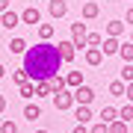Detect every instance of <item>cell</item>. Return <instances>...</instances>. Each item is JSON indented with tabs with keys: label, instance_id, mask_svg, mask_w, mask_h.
I'll use <instances>...</instances> for the list:
<instances>
[{
	"label": "cell",
	"instance_id": "cell-1",
	"mask_svg": "<svg viewBox=\"0 0 133 133\" xmlns=\"http://www.w3.org/2000/svg\"><path fill=\"white\" fill-rule=\"evenodd\" d=\"M62 65H65V62L59 59L56 44L38 42V44H33V48L24 50V65H21V68L27 71V77L33 83H38V80H50L53 74H59Z\"/></svg>",
	"mask_w": 133,
	"mask_h": 133
},
{
	"label": "cell",
	"instance_id": "cell-2",
	"mask_svg": "<svg viewBox=\"0 0 133 133\" xmlns=\"http://www.w3.org/2000/svg\"><path fill=\"white\" fill-rule=\"evenodd\" d=\"M53 104H56V109H59V112H65V109H71V107H74V95H71V89L53 92Z\"/></svg>",
	"mask_w": 133,
	"mask_h": 133
},
{
	"label": "cell",
	"instance_id": "cell-3",
	"mask_svg": "<svg viewBox=\"0 0 133 133\" xmlns=\"http://www.w3.org/2000/svg\"><path fill=\"white\" fill-rule=\"evenodd\" d=\"M71 95H74V104H86L89 107L95 101V89L92 86H77V89H71Z\"/></svg>",
	"mask_w": 133,
	"mask_h": 133
},
{
	"label": "cell",
	"instance_id": "cell-4",
	"mask_svg": "<svg viewBox=\"0 0 133 133\" xmlns=\"http://www.w3.org/2000/svg\"><path fill=\"white\" fill-rule=\"evenodd\" d=\"M56 50H59L62 62H74V56H77V48H74L71 38H68V42H56Z\"/></svg>",
	"mask_w": 133,
	"mask_h": 133
},
{
	"label": "cell",
	"instance_id": "cell-5",
	"mask_svg": "<svg viewBox=\"0 0 133 133\" xmlns=\"http://www.w3.org/2000/svg\"><path fill=\"white\" fill-rule=\"evenodd\" d=\"M86 33H89L86 24H80V21L71 24V42H74V48H86Z\"/></svg>",
	"mask_w": 133,
	"mask_h": 133
},
{
	"label": "cell",
	"instance_id": "cell-6",
	"mask_svg": "<svg viewBox=\"0 0 133 133\" xmlns=\"http://www.w3.org/2000/svg\"><path fill=\"white\" fill-rule=\"evenodd\" d=\"M48 12H50L53 21H56V18H65V15H68V3H65V0H50V3H48Z\"/></svg>",
	"mask_w": 133,
	"mask_h": 133
},
{
	"label": "cell",
	"instance_id": "cell-7",
	"mask_svg": "<svg viewBox=\"0 0 133 133\" xmlns=\"http://www.w3.org/2000/svg\"><path fill=\"white\" fill-rule=\"evenodd\" d=\"M0 24H3L6 30H12V27H18V24H21V15H18V12H12V9H6V12H0Z\"/></svg>",
	"mask_w": 133,
	"mask_h": 133
},
{
	"label": "cell",
	"instance_id": "cell-8",
	"mask_svg": "<svg viewBox=\"0 0 133 133\" xmlns=\"http://www.w3.org/2000/svg\"><path fill=\"white\" fill-rule=\"evenodd\" d=\"M101 44H104V48H101V53H104V56H115V53H118V44H121V42H118V38H112V36H107Z\"/></svg>",
	"mask_w": 133,
	"mask_h": 133
},
{
	"label": "cell",
	"instance_id": "cell-9",
	"mask_svg": "<svg viewBox=\"0 0 133 133\" xmlns=\"http://www.w3.org/2000/svg\"><path fill=\"white\" fill-rule=\"evenodd\" d=\"M86 65H92V68H95V65H101V62H104V53H101V48H86Z\"/></svg>",
	"mask_w": 133,
	"mask_h": 133
},
{
	"label": "cell",
	"instance_id": "cell-10",
	"mask_svg": "<svg viewBox=\"0 0 133 133\" xmlns=\"http://www.w3.org/2000/svg\"><path fill=\"white\" fill-rule=\"evenodd\" d=\"M124 33H127V24H124V21H109V24H107V36L121 38Z\"/></svg>",
	"mask_w": 133,
	"mask_h": 133
},
{
	"label": "cell",
	"instance_id": "cell-11",
	"mask_svg": "<svg viewBox=\"0 0 133 133\" xmlns=\"http://www.w3.org/2000/svg\"><path fill=\"white\" fill-rule=\"evenodd\" d=\"M21 21H24V24H38V21H42V12H38L36 6H27V9L21 12Z\"/></svg>",
	"mask_w": 133,
	"mask_h": 133
},
{
	"label": "cell",
	"instance_id": "cell-12",
	"mask_svg": "<svg viewBox=\"0 0 133 133\" xmlns=\"http://www.w3.org/2000/svg\"><path fill=\"white\" fill-rule=\"evenodd\" d=\"M74 118L80 121V124H89L92 118H95V115H92V109L86 107V104H77V109H74Z\"/></svg>",
	"mask_w": 133,
	"mask_h": 133
},
{
	"label": "cell",
	"instance_id": "cell-13",
	"mask_svg": "<svg viewBox=\"0 0 133 133\" xmlns=\"http://www.w3.org/2000/svg\"><path fill=\"white\" fill-rule=\"evenodd\" d=\"M65 86H68V89L83 86V71H68V74H65Z\"/></svg>",
	"mask_w": 133,
	"mask_h": 133
},
{
	"label": "cell",
	"instance_id": "cell-14",
	"mask_svg": "<svg viewBox=\"0 0 133 133\" xmlns=\"http://www.w3.org/2000/svg\"><path fill=\"white\" fill-rule=\"evenodd\" d=\"M115 118H118V109H115V107H104V109H101V115H98V121H104V124L115 121Z\"/></svg>",
	"mask_w": 133,
	"mask_h": 133
},
{
	"label": "cell",
	"instance_id": "cell-15",
	"mask_svg": "<svg viewBox=\"0 0 133 133\" xmlns=\"http://www.w3.org/2000/svg\"><path fill=\"white\" fill-rule=\"evenodd\" d=\"M98 12H101V6H98V3H92V0H86V3H83V18H86V21L98 18Z\"/></svg>",
	"mask_w": 133,
	"mask_h": 133
},
{
	"label": "cell",
	"instance_id": "cell-16",
	"mask_svg": "<svg viewBox=\"0 0 133 133\" xmlns=\"http://www.w3.org/2000/svg\"><path fill=\"white\" fill-rule=\"evenodd\" d=\"M48 86H50V92H62V89H68V86H65V74H53L50 80H48Z\"/></svg>",
	"mask_w": 133,
	"mask_h": 133
},
{
	"label": "cell",
	"instance_id": "cell-17",
	"mask_svg": "<svg viewBox=\"0 0 133 133\" xmlns=\"http://www.w3.org/2000/svg\"><path fill=\"white\" fill-rule=\"evenodd\" d=\"M24 118H27V121L42 118V107H38V104H27V107H24Z\"/></svg>",
	"mask_w": 133,
	"mask_h": 133
},
{
	"label": "cell",
	"instance_id": "cell-18",
	"mask_svg": "<svg viewBox=\"0 0 133 133\" xmlns=\"http://www.w3.org/2000/svg\"><path fill=\"white\" fill-rule=\"evenodd\" d=\"M118 56L124 62H133V42H121L118 44Z\"/></svg>",
	"mask_w": 133,
	"mask_h": 133
},
{
	"label": "cell",
	"instance_id": "cell-19",
	"mask_svg": "<svg viewBox=\"0 0 133 133\" xmlns=\"http://www.w3.org/2000/svg\"><path fill=\"white\" fill-rule=\"evenodd\" d=\"M9 50H12V53H18V56H24L27 42H24V38H12V42H9Z\"/></svg>",
	"mask_w": 133,
	"mask_h": 133
},
{
	"label": "cell",
	"instance_id": "cell-20",
	"mask_svg": "<svg viewBox=\"0 0 133 133\" xmlns=\"http://www.w3.org/2000/svg\"><path fill=\"white\" fill-rule=\"evenodd\" d=\"M101 42H104L101 33H86V48H101Z\"/></svg>",
	"mask_w": 133,
	"mask_h": 133
},
{
	"label": "cell",
	"instance_id": "cell-21",
	"mask_svg": "<svg viewBox=\"0 0 133 133\" xmlns=\"http://www.w3.org/2000/svg\"><path fill=\"white\" fill-rule=\"evenodd\" d=\"M48 95H53L50 86H48V80H38L36 83V98H48Z\"/></svg>",
	"mask_w": 133,
	"mask_h": 133
},
{
	"label": "cell",
	"instance_id": "cell-22",
	"mask_svg": "<svg viewBox=\"0 0 133 133\" xmlns=\"http://www.w3.org/2000/svg\"><path fill=\"white\" fill-rule=\"evenodd\" d=\"M18 89H21V95H24V98H36V83H33V80H27V83H21Z\"/></svg>",
	"mask_w": 133,
	"mask_h": 133
},
{
	"label": "cell",
	"instance_id": "cell-23",
	"mask_svg": "<svg viewBox=\"0 0 133 133\" xmlns=\"http://www.w3.org/2000/svg\"><path fill=\"white\" fill-rule=\"evenodd\" d=\"M124 86H127L124 80H112V83H109V95H118V98H124Z\"/></svg>",
	"mask_w": 133,
	"mask_h": 133
},
{
	"label": "cell",
	"instance_id": "cell-24",
	"mask_svg": "<svg viewBox=\"0 0 133 133\" xmlns=\"http://www.w3.org/2000/svg\"><path fill=\"white\" fill-rule=\"evenodd\" d=\"M38 38H42V42H50L53 38V24H42L38 27Z\"/></svg>",
	"mask_w": 133,
	"mask_h": 133
},
{
	"label": "cell",
	"instance_id": "cell-25",
	"mask_svg": "<svg viewBox=\"0 0 133 133\" xmlns=\"http://www.w3.org/2000/svg\"><path fill=\"white\" fill-rule=\"evenodd\" d=\"M109 133H127V121H121V118L109 121Z\"/></svg>",
	"mask_w": 133,
	"mask_h": 133
},
{
	"label": "cell",
	"instance_id": "cell-26",
	"mask_svg": "<svg viewBox=\"0 0 133 133\" xmlns=\"http://www.w3.org/2000/svg\"><path fill=\"white\" fill-rule=\"evenodd\" d=\"M121 80H124V83H133V62H124V68H121Z\"/></svg>",
	"mask_w": 133,
	"mask_h": 133
},
{
	"label": "cell",
	"instance_id": "cell-27",
	"mask_svg": "<svg viewBox=\"0 0 133 133\" xmlns=\"http://www.w3.org/2000/svg\"><path fill=\"white\" fill-rule=\"evenodd\" d=\"M0 133H18V124H15L12 118H3V124H0Z\"/></svg>",
	"mask_w": 133,
	"mask_h": 133
},
{
	"label": "cell",
	"instance_id": "cell-28",
	"mask_svg": "<svg viewBox=\"0 0 133 133\" xmlns=\"http://www.w3.org/2000/svg\"><path fill=\"white\" fill-rule=\"evenodd\" d=\"M118 118H121V121H130V118H133V104H124V107L118 109Z\"/></svg>",
	"mask_w": 133,
	"mask_h": 133
},
{
	"label": "cell",
	"instance_id": "cell-29",
	"mask_svg": "<svg viewBox=\"0 0 133 133\" xmlns=\"http://www.w3.org/2000/svg\"><path fill=\"white\" fill-rule=\"evenodd\" d=\"M27 80H30V77H27V71H24V68H18V71L12 74V83H18V86H21V83H27Z\"/></svg>",
	"mask_w": 133,
	"mask_h": 133
},
{
	"label": "cell",
	"instance_id": "cell-30",
	"mask_svg": "<svg viewBox=\"0 0 133 133\" xmlns=\"http://www.w3.org/2000/svg\"><path fill=\"white\" fill-rule=\"evenodd\" d=\"M89 133H109V124H104V121H95L89 127Z\"/></svg>",
	"mask_w": 133,
	"mask_h": 133
},
{
	"label": "cell",
	"instance_id": "cell-31",
	"mask_svg": "<svg viewBox=\"0 0 133 133\" xmlns=\"http://www.w3.org/2000/svg\"><path fill=\"white\" fill-rule=\"evenodd\" d=\"M124 98L133 104V83H127V86H124Z\"/></svg>",
	"mask_w": 133,
	"mask_h": 133
},
{
	"label": "cell",
	"instance_id": "cell-32",
	"mask_svg": "<svg viewBox=\"0 0 133 133\" xmlns=\"http://www.w3.org/2000/svg\"><path fill=\"white\" fill-rule=\"evenodd\" d=\"M71 133H89V127H86V124H80V121H77V124H74V130H71Z\"/></svg>",
	"mask_w": 133,
	"mask_h": 133
},
{
	"label": "cell",
	"instance_id": "cell-33",
	"mask_svg": "<svg viewBox=\"0 0 133 133\" xmlns=\"http://www.w3.org/2000/svg\"><path fill=\"white\" fill-rule=\"evenodd\" d=\"M124 24H130V27H133V6L127 9V21H124Z\"/></svg>",
	"mask_w": 133,
	"mask_h": 133
},
{
	"label": "cell",
	"instance_id": "cell-34",
	"mask_svg": "<svg viewBox=\"0 0 133 133\" xmlns=\"http://www.w3.org/2000/svg\"><path fill=\"white\" fill-rule=\"evenodd\" d=\"M9 9V0H0V12H6Z\"/></svg>",
	"mask_w": 133,
	"mask_h": 133
},
{
	"label": "cell",
	"instance_id": "cell-35",
	"mask_svg": "<svg viewBox=\"0 0 133 133\" xmlns=\"http://www.w3.org/2000/svg\"><path fill=\"white\" fill-rule=\"evenodd\" d=\"M3 109H6V98L0 95V112H3Z\"/></svg>",
	"mask_w": 133,
	"mask_h": 133
},
{
	"label": "cell",
	"instance_id": "cell-36",
	"mask_svg": "<svg viewBox=\"0 0 133 133\" xmlns=\"http://www.w3.org/2000/svg\"><path fill=\"white\" fill-rule=\"evenodd\" d=\"M3 77H6V65H0V80H3Z\"/></svg>",
	"mask_w": 133,
	"mask_h": 133
},
{
	"label": "cell",
	"instance_id": "cell-37",
	"mask_svg": "<svg viewBox=\"0 0 133 133\" xmlns=\"http://www.w3.org/2000/svg\"><path fill=\"white\" fill-rule=\"evenodd\" d=\"M36 133H48V130H36Z\"/></svg>",
	"mask_w": 133,
	"mask_h": 133
},
{
	"label": "cell",
	"instance_id": "cell-38",
	"mask_svg": "<svg viewBox=\"0 0 133 133\" xmlns=\"http://www.w3.org/2000/svg\"><path fill=\"white\" fill-rule=\"evenodd\" d=\"M130 42H133V33H130Z\"/></svg>",
	"mask_w": 133,
	"mask_h": 133
},
{
	"label": "cell",
	"instance_id": "cell-39",
	"mask_svg": "<svg viewBox=\"0 0 133 133\" xmlns=\"http://www.w3.org/2000/svg\"><path fill=\"white\" fill-rule=\"evenodd\" d=\"M92 3H98V0H92Z\"/></svg>",
	"mask_w": 133,
	"mask_h": 133
}]
</instances>
